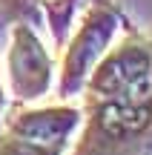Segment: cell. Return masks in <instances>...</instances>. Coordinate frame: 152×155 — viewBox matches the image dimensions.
Here are the masks:
<instances>
[{
    "label": "cell",
    "mask_w": 152,
    "mask_h": 155,
    "mask_svg": "<svg viewBox=\"0 0 152 155\" xmlns=\"http://www.w3.org/2000/svg\"><path fill=\"white\" fill-rule=\"evenodd\" d=\"M147 75H149V55L138 46L121 49L112 55L92 78V86L98 92L109 95V98H121V95H141L147 92Z\"/></svg>",
    "instance_id": "1"
},
{
    "label": "cell",
    "mask_w": 152,
    "mask_h": 155,
    "mask_svg": "<svg viewBox=\"0 0 152 155\" xmlns=\"http://www.w3.org/2000/svg\"><path fill=\"white\" fill-rule=\"evenodd\" d=\"M11 83L20 98H37L49 83V58L29 29H17L11 43Z\"/></svg>",
    "instance_id": "2"
},
{
    "label": "cell",
    "mask_w": 152,
    "mask_h": 155,
    "mask_svg": "<svg viewBox=\"0 0 152 155\" xmlns=\"http://www.w3.org/2000/svg\"><path fill=\"white\" fill-rule=\"evenodd\" d=\"M112 26H115V20L109 15H98L83 26V32L75 38L72 49H69L66 72H63V89H72L83 78V72L95 63V58L101 55V49L106 46L109 35H112Z\"/></svg>",
    "instance_id": "3"
},
{
    "label": "cell",
    "mask_w": 152,
    "mask_h": 155,
    "mask_svg": "<svg viewBox=\"0 0 152 155\" xmlns=\"http://www.w3.org/2000/svg\"><path fill=\"white\" fill-rule=\"evenodd\" d=\"M78 115L72 109H46V112H32V115H23L15 124V132L26 141L34 144H57L69 135V129L75 127Z\"/></svg>",
    "instance_id": "4"
},
{
    "label": "cell",
    "mask_w": 152,
    "mask_h": 155,
    "mask_svg": "<svg viewBox=\"0 0 152 155\" xmlns=\"http://www.w3.org/2000/svg\"><path fill=\"white\" fill-rule=\"evenodd\" d=\"M152 109L144 104H106L101 109V127L109 135H126L138 132L149 124Z\"/></svg>",
    "instance_id": "5"
},
{
    "label": "cell",
    "mask_w": 152,
    "mask_h": 155,
    "mask_svg": "<svg viewBox=\"0 0 152 155\" xmlns=\"http://www.w3.org/2000/svg\"><path fill=\"white\" fill-rule=\"evenodd\" d=\"M0 155H52L49 150H46L43 144H34V141H11V144L3 147V152Z\"/></svg>",
    "instance_id": "6"
}]
</instances>
